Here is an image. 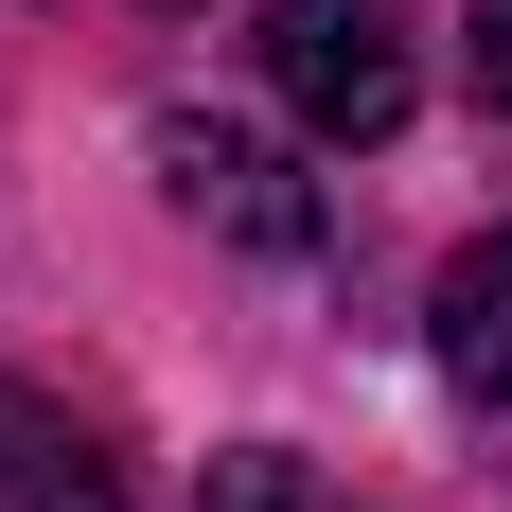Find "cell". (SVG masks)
<instances>
[{
	"label": "cell",
	"instance_id": "cell-1",
	"mask_svg": "<svg viewBox=\"0 0 512 512\" xmlns=\"http://www.w3.org/2000/svg\"><path fill=\"white\" fill-rule=\"evenodd\" d=\"M265 71H283V106H301L318 142H389L407 124V36L371 0H283L265 18Z\"/></svg>",
	"mask_w": 512,
	"mask_h": 512
},
{
	"label": "cell",
	"instance_id": "cell-2",
	"mask_svg": "<svg viewBox=\"0 0 512 512\" xmlns=\"http://www.w3.org/2000/svg\"><path fill=\"white\" fill-rule=\"evenodd\" d=\"M159 159H177V195H195V212H230V230H265V248H301V230H318V195H301L265 142H230V124H159Z\"/></svg>",
	"mask_w": 512,
	"mask_h": 512
},
{
	"label": "cell",
	"instance_id": "cell-3",
	"mask_svg": "<svg viewBox=\"0 0 512 512\" xmlns=\"http://www.w3.org/2000/svg\"><path fill=\"white\" fill-rule=\"evenodd\" d=\"M0 512H124V495H106V460L71 442V407H36L18 371H0Z\"/></svg>",
	"mask_w": 512,
	"mask_h": 512
},
{
	"label": "cell",
	"instance_id": "cell-4",
	"mask_svg": "<svg viewBox=\"0 0 512 512\" xmlns=\"http://www.w3.org/2000/svg\"><path fill=\"white\" fill-rule=\"evenodd\" d=\"M442 371L512 407V230H477V248L442 265Z\"/></svg>",
	"mask_w": 512,
	"mask_h": 512
},
{
	"label": "cell",
	"instance_id": "cell-5",
	"mask_svg": "<svg viewBox=\"0 0 512 512\" xmlns=\"http://www.w3.org/2000/svg\"><path fill=\"white\" fill-rule=\"evenodd\" d=\"M212 512H354V495H318L301 460H212Z\"/></svg>",
	"mask_w": 512,
	"mask_h": 512
},
{
	"label": "cell",
	"instance_id": "cell-6",
	"mask_svg": "<svg viewBox=\"0 0 512 512\" xmlns=\"http://www.w3.org/2000/svg\"><path fill=\"white\" fill-rule=\"evenodd\" d=\"M460 53H477V106L512 124V0H460Z\"/></svg>",
	"mask_w": 512,
	"mask_h": 512
}]
</instances>
